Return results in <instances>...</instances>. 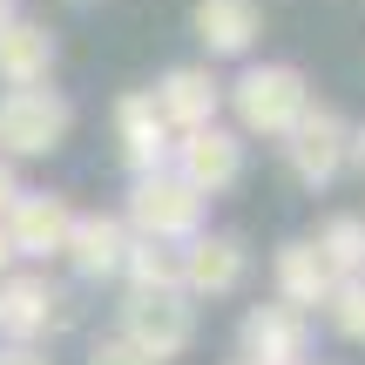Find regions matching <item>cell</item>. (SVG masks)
<instances>
[{
	"label": "cell",
	"instance_id": "cell-1",
	"mask_svg": "<svg viewBox=\"0 0 365 365\" xmlns=\"http://www.w3.org/2000/svg\"><path fill=\"white\" fill-rule=\"evenodd\" d=\"M223 102L237 108V135H264V143H284L291 129L312 108V81L291 61H250L244 75L223 88Z\"/></svg>",
	"mask_w": 365,
	"mask_h": 365
},
{
	"label": "cell",
	"instance_id": "cell-2",
	"mask_svg": "<svg viewBox=\"0 0 365 365\" xmlns=\"http://www.w3.org/2000/svg\"><path fill=\"white\" fill-rule=\"evenodd\" d=\"M203 196L190 190L176 170H156V176H135L129 182V203H122V223H129V237H143V244H170L182 250L196 230H203Z\"/></svg>",
	"mask_w": 365,
	"mask_h": 365
},
{
	"label": "cell",
	"instance_id": "cell-3",
	"mask_svg": "<svg viewBox=\"0 0 365 365\" xmlns=\"http://www.w3.org/2000/svg\"><path fill=\"white\" fill-rule=\"evenodd\" d=\"M115 339H129L149 365H170L196 345V304L182 291H129L115 318Z\"/></svg>",
	"mask_w": 365,
	"mask_h": 365
},
{
	"label": "cell",
	"instance_id": "cell-4",
	"mask_svg": "<svg viewBox=\"0 0 365 365\" xmlns=\"http://www.w3.org/2000/svg\"><path fill=\"white\" fill-rule=\"evenodd\" d=\"M75 129V102L61 88H7L0 95V163L54 156Z\"/></svg>",
	"mask_w": 365,
	"mask_h": 365
},
{
	"label": "cell",
	"instance_id": "cell-5",
	"mask_svg": "<svg viewBox=\"0 0 365 365\" xmlns=\"http://www.w3.org/2000/svg\"><path fill=\"white\" fill-rule=\"evenodd\" d=\"M277 149H284V170L298 176L304 190H331L339 170L352 163V122H345L331 102H312V108H304V122Z\"/></svg>",
	"mask_w": 365,
	"mask_h": 365
},
{
	"label": "cell",
	"instance_id": "cell-6",
	"mask_svg": "<svg viewBox=\"0 0 365 365\" xmlns=\"http://www.w3.org/2000/svg\"><path fill=\"white\" fill-rule=\"evenodd\" d=\"M176 277H182V298H230L237 284L250 277V244L237 230H196L190 244L176 250Z\"/></svg>",
	"mask_w": 365,
	"mask_h": 365
},
{
	"label": "cell",
	"instance_id": "cell-7",
	"mask_svg": "<svg viewBox=\"0 0 365 365\" xmlns=\"http://www.w3.org/2000/svg\"><path fill=\"white\" fill-rule=\"evenodd\" d=\"M170 170H176V176L210 203V196H223V190H237V182H244V135L223 129V122H210V129H190V135H176Z\"/></svg>",
	"mask_w": 365,
	"mask_h": 365
},
{
	"label": "cell",
	"instance_id": "cell-8",
	"mask_svg": "<svg viewBox=\"0 0 365 365\" xmlns=\"http://www.w3.org/2000/svg\"><path fill=\"white\" fill-rule=\"evenodd\" d=\"M68 318V298L48 271H7L0 277V339L7 345H41Z\"/></svg>",
	"mask_w": 365,
	"mask_h": 365
},
{
	"label": "cell",
	"instance_id": "cell-9",
	"mask_svg": "<svg viewBox=\"0 0 365 365\" xmlns=\"http://www.w3.org/2000/svg\"><path fill=\"white\" fill-rule=\"evenodd\" d=\"M237 359L244 365H312V318L291 304H250L237 325Z\"/></svg>",
	"mask_w": 365,
	"mask_h": 365
},
{
	"label": "cell",
	"instance_id": "cell-10",
	"mask_svg": "<svg viewBox=\"0 0 365 365\" xmlns=\"http://www.w3.org/2000/svg\"><path fill=\"white\" fill-rule=\"evenodd\" d=\"M61 257H68V271H75V277L108 284V277H122V257H129V223H122L115 210H81V217L68 223Z\"/></svg>",
	"mask_w": 365,
	"mask_h": 365
},
{
	"label": "cell",
	"instance_id": "cell-11",
	"mask_svg": "<svg viewBox=\"0 0 365 365\" xmlns=\"http://www.w3.org/2000/svg\"><path fill=\"white\" fill-rule=\"evenodd\" d=\"M149 95H156V115L170 122V135L210 129V122H217V108H223V81L210 75V61H176Z\"/></svg>",
	"mask_w": 365,
	"mask_h": 365
},
{
	"label": "cell",
	"instance_id": "cell-12",
	"mask_svg": "<svg viewBox=\"0 0 365 365\" xmlns=\"http://www.w3.org/2000/svg\"><path fill=\"white\" fill-rule=\"evenodd\" d=\"M115 143H122L129 176H156V170H170L176 135H170V122L156 115V95H149V88L115 95Z\"/></svg>",
	"mask_w": 365,
	"mask_h": 365
},
{
	"label": "cell",
	"instance_id": "cell-13",
	"mask_svg": "<svg viewBox=\"0 0 365 365\" xmlns=\"http://www.w3.org/2000/svg\"><path fill=\"white\" fill-rule=\"evenodd\" d=\"M68 223H75L68 196H54V190H21V196H14V210L0 217V230H7L14 257H61Z\"/></svg>",
	"mask_w": 365,
	"mask_h": 365
},
{
	"label": "cell",
	"instance_id": "cell-14",
	"mask_svg": "<svg viewBox=\"0 0 365 365\" xmlns=\"http://www.w3.org/2000/svg\"><path fill=\"white\" fill-rule=\"evenodd\" d=\"M54 61H61V41H54L48 21H14L0 27V88H48Z\"/></svg>",
	"mask_w": 365,
	"mask_h": 365
},
{
	"label": "cell",
	"instance_id": "cell-15",
	"mask_svg": "<svg viewBox=\"0 0 365 365\" xmlns=\"http://www.w3.org/2000/svg\"><path fill=\"white\" fill-rule=\"evenodd\" d=\"M190 27H196L210 61H244L264 34V14H257V0H196Z\"/></svg>",
	"mask_w": 365,
	"mask_h": 365
},
{
	"label": "cell",
	"instance_id": "cell-16",
	"mask_svg": "<svg viewBox=\"0 0 365 365\" xmlns=\"http://www.w3.org/2000/svg\"><path fill=\"white\" fill-rule=\"evenodd\" d=\"M271 284H277V304H291V312H312V304L331 298V271H325V257H318L312 237H291V244H277V257H271Z\"/></svg>",
	"mask_w": 365,
	"mask_h": 365
},
{
	"label": "cell",
	"instance_id": "cell-17",
	"mask_svg": "<svg viewBox=\"0 0 365 365\" xmlns=\"http://www.w3.org/2000/svg\"><path fill=\"white\" fill-rule=\"evenodd\" d=\"M312 244H318V257H325L331 284H339V277H365V217L359 210H331Z\"/></svg>",
	"mask_w": 365,
	"mask_h": 365
},
{
	"label": "cell",
	"instance_id": "cell-18",
	"mask_svg": "<svg viewBox=\"0 0 365 365\" xmlns=\"http://www.w3.org/2000/svg\"><path fill=\"white\" fill-rule=\"evenodd\" d=\"M122 284H129V291H182V277H176V250H170V244H143V237H129Z\"/></svg>",
	"mask_w": 365,
	"mask_h": 365
},
{
	"label": "cell",
	"instance_id": "cell-19",
	"mask_svg": "<svg viewBox=\"0 0 365 365\" xmlns=\"http://www.w3.org/2000/svg\"><path fill=\"white\" fill-rule=\"evenodd\" d=\"M325 318H331V331H339V339L365 345V277H339V284H331Z\"/></svg>",
	"mask_w": 365,
	"mask_h": 365
},
{
	"label": "cell",
	"instance_id": "cell-20",
	"mask_svg": "<svg viewBox=\"0 0 365 365\" xmlns=\"http://www.w3.org/2000/svg\"><path fill=\"white\" fill-rule=\"evenodd\" d=\"M88 365H149V359L135 352L129 339H115V331H108V339H95V345H88Z\"/></svg>",
	"mask_w": 365,
	"mask_h": 365
},
{
	"label": "cell",
	"instance_id": "cell-21",
	"mask_svg": "<svg viewBox=\"0 0 365 365\" xmlns=\"http://www.w3.org/2000/svg\"><path fill=\"white\" fill-rule=\"evenodd\" d=\"M0 365H54L41 345H0Z\"/></svg>",
	"mask_w": 365,
	"mask_h": 365
},
{
	"label": "cell",
	"instance_id": "cell-22",
	"mask_svg": "<svg viewBox=\"0 0 365 365\" xmlns=\"http://www.w3.org/2000/svg\"><path fill=\"white\" fill-rule=\"evenodd\" d=\"M14 196H21V176H14V163H0V217L14 210Z\"/></svg>",
	"mask_w": 365,
	"mask_h": 365
},
{
	"label": "cell",
	"instance_id": "cell-23",
	"mask_svg": "<svg viewBox=\"0 0 365 365\" xmlns=\"http://www.w3.org/2000/svg\"><path fill=\"white\" fill-rule=\"evenodd\" d=\"M14 264H21V257H14V244H7V230H0V277H7Z\"/></svg>",
	"mask_w": 365,
	"mask_h": 365
},
{
	"label": "cell",
	"instance_id": "cell-24",
	"mask_svg": "<svg viewBox=\"0 0 365 365\" xmlns=\"http://www.w3.org/2000/svg\"><path fill=\"white\" fill-rule=\"evenodd\" d=\"M352 163L365 170V129H352Z\"/></svg>",
	"mask_w": 365,
	"mask_h": 365
},
{
	"label": "cell",
	"instance_id": "cell-25",
	"mask_svg": "<svg viewBox=\"0 0 365 365\" xmlns=\"http://www.w3.org/2000/svg\"><path fill=\"white\" fill-rule=\"evenodd\" d=\"M21 21V7H14V0H0V27H14Z\"/></svg>",
	"mask_w": 365,
	"mask_h": 365
},
{
	"label": "cell",
	"instance_id": "cell-26",
	"mask_svg": "<svg viewBox=\"0 0 365 365\" xmlns=\"http://www.w3.org/2000/svg\"><path fill=\"white\" fill-rule=\"evenodd\" d=\"M75 7H88V0H75Z\"/></svg>",
	"mask_w": 365,
	"mask_h": 365
},
{
	"label": "cell",
	"instance_id": "cell-27",
	"mask_svg": "<svg viewBox=\"0 0 365 365\" xmlns=\"http://www.w3.org/2000/svg\"><path fill=\"white\" fill-rule=\"evenodd\" d=\"M230 365H244V359H230Z\"/></svg>",
	"mask_w": 365,
	"mask_h": 365
}]
</instances>
